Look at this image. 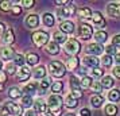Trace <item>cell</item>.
Masks as SVG:
<instances>
[{
    "label": "cell",
    "instance_id": "1",
    "mask_svg": "<svg viewBox=\"0 0 120 116\" xmlns=\"http://www.w3.org/2000/svg\"><path fill=\"white\" fill-rule=\"evenodd\" d=\"M62 105L64 100L60 94H51L47 100V107H49V113L53 116H60L62 112Z\"/></svg>",
    "mask_w": 120,
    "mask_h": 116
},
{
    "label": "cell",
    "instance_id": "2",
    "mask_svg": "<svg viewBox=\"0 0 120 116\" xmlns=\"http://www.w3.org/2000/svg\"><path fill=\"white\" fill-rule=\"evenodd\" d=\"M49 70H50V73H51V76L60 78V77H64V76H65L66 66L60 61H53V62H50Z\"/></svg>",
    "mask_w": 120,
    "mask_h": 116
},
{
    "label": "cell",
    "instance_id": "3",
    "mask_svg": "<svg viewBox=\"0 0 120 116\" xmlns=\"http://www.w3.org/2000/svg\"><path fill=\"white\" fill-rule=\"evenodd\" d=\"M33 42L35 46L42 47V46L49 43V34L46 31H35L33 34Z\"/></svg>",
    "mask_w": 120,
    "mask_h": 116
},
{
    "label": "cell",
    "instance_id": "4",
    "mask_svg": "<svg viewBox=\"0 0 120 116\" xmlns=\"http://www.w3.org/2000/svg\"><path fill=\"white\" fill-rule=\"evenodd\" d=\"M81 50V45L77 39H68V42L65 43V51L70 55H77Z\"/></svg>",
    "mask_w": 120,
    "mask_h": 116
},
{
    "label": "cell",
    "instance_id": "5",
    "mask_svg": "<svg viewBox=\"0 0 120 116\" xmlns=\"http://www.w3.org/2000/svg\"><path fill=\"white\" fill-rule=\"evenodd\" d=\"M92 34H93V30L89 24H86V23H81L80 24V27H78V37L81 39L88 41V39H90Z\"/></svg>",
    "mask_w": 120,
    "mask_h": 116
},
{
    "label": "cell",
    "instance_id": "6",
    "mask_svg": "<svg viewBox=\"0 0 120 116\" xmlns=\"http://www.w3.org/2000/svg\"><path fill=\"white\" fill-rule=\"evenodd\" d=\"M74 12H76V7L69 4V6H64L62 8H60L57 14H58L60 19H64V18H70Z\"/></svg>",
    "mask_w": 120,
    "mask_h": 116
},
{
    "label": "cell",
    "instance_id": "7",
    "mask_svg": "<svg viewBox=\"0 0 120 116\" xmlns=\"http://www.w3.org/2000/svg\"><path fill=\"white\" fill-rule=\"evenodd\" d=\"M82 62H84L85 66H89V67L96 69V67H98L100 60H97V57H94V55H85L84 60H82Z\"/></svg>",
    "mask_w": 120,
    "mask_h": 116
},
{
    "label": "cell",
    "instance_id": "8",
    "mask_svg": "<svg viewBox=\"0 0 120 116\" xmlns=\"http://www.w3.org/2000/svg\"><path fill=\"white\" fill-rule=\"evenodd\" d=\"M103 50H104V47L100 43H90V45H88L86 53H89L90 55L97 57V55H100L101 53H103Z\"/></svg>",
    "mask_w": 120,
    "mask_h": 116
},
{
    "label": "cell",
    "instance_id": "9",
    "mask_svg": "<svg viewBox=\"0 0 120 116\" xmlns=\"http://www.w3.org/2000/svg\"><path fill=\"white\" fill-rule=\"evenodd\" d=\"M92 20H93L94 26H96L97 28H103V27H105V24H107V20L104 19V16L100 14V12H93Z\"/></svg>",
    "mask_w": 120,
    "mask_h": 116
},
{
    "label": "cell",
    "instance_id": "10",
    "mask_svg": "<svg viewBox=\"0 0 120 116\" xmlns=\"http://www.w3.org/2000/svg\"><path fill=\"white\" fill-rule=\"evenodd\" d=\"M24 23H26V26H27L28 28H35V27H38V24H39V18H38V15H35V14H30V15H27V16H26V20H24Z\"/></svg>",
    "mask_w": 120,
    "mask_h": 116
},
{
    "label": "cell",
    "instance_id": "11",
    "mask_svg": "<svg viewBox=\"0 0 120 116\" xmlns=\"http://www.w3.org/2000/svg\"><path fill=\"white\" fill-rule=\"evenodd\" d=\"M107 12H108L109 16L120 18V4L119 3H111V4H108Z\"/></svg>",
    "mask_w": 120,
    "mask_h": 116
},
{
    "label": "cell",
    "instance_id": "12",
    "mask_svg": "<svg viewBox=\"0 0 120 116\" xmlns=\"http://www.w3.org/2000/svg\"><path fill=\"white\" fill-rule=\"evenodd\" d=\"M4 107L8 109V112H10L11 115H14V116H20L22 115V107L15 104V103H6Z\"/></svg>",
    "mask_w": 120,
    "mask_h": 116
},
{
    "label": "cell",
    "instance_id": "13",
    "mask_svg": "<svg viewBox=\"0 0 120 116\" xmlns=\"http://www.w3.org/2000/svg\"><path fill=\"white\" fill-rule=\"evenodd\" d=\"M30 76H31V70H30V67L23 66V67H20V70L18 72L16 78L19 80V81H27L28 78H30Z\"/></svg>",
    "mask_w": 120,
    "mask_h": 116
},
{
    "label": "cell",
    "instance_id": "14",
    "mask_svg": "<svg viewBox=\"0 0 120 116\" xmlns=\"http://www.w3.org/2000/svg\"><path fill=\"white\" fill-rule=\"evenodd\" d=\"M0 57H1V60L10 61V60H12L15 57V51H14L12 47H3L0 50Z\"/></svg>",
    "mask_w": 120,
    "mask_h": 116
},
{
    "label": "cell",
    "instance_id": "15",
    "mask_svg": "<svg viewBox=\"0 0 120 116\" xmlns=\"http://www.w3.org/2000/svg\"><path fill=\"white\" fill-rule=\"evenodd\" d=\"M34 107H35V112L37 113H46V112H49V107H47V104L45 103L43 100H37L35 103H34Z\"/></svg>",
    "mask_w": 120,
    "mask_h": 116
},
{
    "label": "cell",
    "instance_id": "16",
    "mask_svg": "<svg viewBox=\"0 0 120 116\" xmlns=\"http://www.w3.org/2000/svg\"><path fill=\"white\" fill-rule=\"evenodd\" d=\"M60 31H62L64 34H71L74 33V24L69 20H65V22L61 23L60 26Z\"/></svg>",
    "mask_w": 120,
    "mask_h": 116
},
{
    "label": "cell",
    "instance_id": "17",
    "mask_svg": "<svg viewBox=\"0 0 120 116\" xmlns=\"http://www.w3.org/2000/svg\"><path fill=\"white\" fill-rule=\"evenodd\" d=\"M42 20H43L45 26H47V27H53L54 23H55V18H54L53 14L46 12V14H43V16H42Z\"/></svg>",
    "mask_w": 120,
    "mask_h": 116
},
{
    "label": "cell",
    "instance_id": "18",
    "mask_svg": "<svg viewBox=\"0 0 120 116\" xmlns=\"http://www.w3.org/2000/svg\"><path fill=\"white\" fill-rule=\"evenodd\" d=\"M53 38H54L55 43H66V42H68V37H66V34H64L62 31H55V33L53 34Z\"/></svg>",
    "mask_w": 120,
    "mask_h": 116
},
{
    "label": "cell",
    "instance_id": "19",
    "mask_svg": "<svg viewBox=\"0 0 120 116\" xmlns=\"http://www.w3.org/2000/svg\"><path fill=\"white\" fill-rule=\"evenodd\" d=\"M33 76L34 78H37V80H43L45 77H46V67L45 66H38L37 69H34L33 72Z\"/></svg>",
    "mask_w": 120,
    "mask_h": 116
},
{
    "label": "cell",
    "instance_id": "20",
    "mask_svg": "<svg viewBox=\"0 0 120 116\" xmlns=\"http://www.w3.org/2000/svg\"><path fill=\"white\" fill-rule=\"evenodd\" d=\"M3 41H4V43H8L11 45L14 41H15V37H14V31H12V28H7L6 33L3 34Z\"/></svg>",
    "mask_w": 120,
    "mask_h": 116
},
{
    "label": "cell",
    "instance_id": "21",
    "mask_svg": "<svg viewBox=\"0 0 120 116\" xmlns=\"http://www.w3.org/2000/svg\"><path fill=\"white\" fill-rule=\"evenodd\" d=\"M46 50H47V53L51 55H55L60 53V46H58V43H55L54 41L53 42H49L47 43V46H46Z\"/></svg>",
    "mask_w": 120,
    "mask_h": 116
},
{
    "label": "cell",
    "instance_id": "22",
    "mask_svg": "<svg viewBox=\"0 0 120 116\" xmlns=\"http://www.w3.org/2000/svg\"><path fill=\"white\" fill-rule=\"evenodd\" d=\"M26 62H27L30 66H34V65H37L39 62V57L38 54H35V53H28L26 55Z\"/></svg>",
    "mask_w": 120,
    "mask_h": 116
},
{
    "label": "cell",
    "instance_id": "23",
    "mask_svg": "<svg viewBox=\"0 0 120 116\" xmlns=\"http://www.w3.org/2000/svg\"><path fill=\"white\" fill-rule=\"evenodd\" d=\"M77 12H78V16L81 18V19H89L93 15V12L90 11V8H88V7H82Z\"/></svg>",
    "mask_w": 120,
    "mask_h": 116
},
{
    "label": "cell",
    "instance_id": "24",
    "mask_svg": "<svg viewBox=\"0 0 120 116\" xmlns=\"http://www.w3.org/2000/svg\"><path fill=\"white\" fill-rule=\"evenodd\" d=\"M101 86L103 88H105V89H109V88H112L113 86V84H115V81H113V78L111 77V76H104L103 78H101Z\"/></svg>",
    "mask_w": 120,
    "mask_h": 116
},
{
    "label": "cell",
    "instance_id": "25",
    "mask_svg": "<svg viewBox=\"0 0 120 116\" xmlns=\"http://www.w3.org/2000/svg\"><path fill=\"white\" fill-rule=\"evenodd\" d=\"M37 88H38V85H37L35 82H30V84H27V85L24 86L23 92L27 94V96H33L35 92H38V90H37Z\"/></svg>",
    "mask_w": 120,
    "mask_h": 116
},
{
    "label": "cell",
    "instance_id": "26",
    "mask_svg": "<svg viewBox=\"0 0 120 116\" xmlns=\"http://www.w3.org/2000/svg\"><path fill=\"white\" fill-rule=\"evenodd\" d=\"M65 105L68 107V108H76L77 105H78V100H77L76 97H73V96H71V93H70L69 96H66Z\"/></svg>",
    "mask_w": 120,
    "mask_h": 116
},
{
    "label": "cell",
    "instance_id": "27",
    "mask_svg": "<svg viewBox=\"0 0 120 116\" xmlns=\"http://www.w3.org/2000/svg\"><path fill=\"white\" fill-rule=\"evenodd\" d=\"M51 85V78H43V81H41V85H39V89H38V93L43 94L46 92V89L49 88Z\"/></svg>",
    "mask_w": 120,
    "mask_h": 116
},
{
    "label": "cell",
    "instance_id": "28",
    "mask_svg": "<svg viewBox=\"0 0 120 116\" xmlns=\"http://www.w3.org/2000/svg\"><path fill=\"white\" fill-rule=\"evenodd\" d=\"M103 101H104V99L100 94H94V96H92V99H90V104L94 108H100L103 105Z\"/></svg>",
    "mask_w": 120,
    "mask_h": 116
},
{
    "label": "cell",
    "instance_id": "29",
    "mask_svg": "<svg viewBox=\"0 0 120 116\" xmlns=\"http://www.w3.org/2000/svg\"><path fill=\"white\" fill-rule=\"evenodd\" d=\"M107 38H108V35H107V33L105 31H103V30H100V31H97V33L94 34V39H96V43H103V42H105L107 41Z\"/></svg>",
    "mask_w": 120,
    "mask_h": 116
},
{
    "label": "cell",
    "instance_id": "30",
    "mask_svg": "<svg viewBox=\"0 0 120 116\" xmlns=\"http://www.w3.org/2000/svg\"><path fill=\"white\" fill-rule=\"evenodd\" d=\"M104 112H105L107 116H115L116 113H117V107H116L115 104H108V105H105Z\"/></svg>",
    "mask_w": 120,
    "mask_h": 116
},
{
    "label": "cell",
    "instance_id": "31",
    "mask_svg": "<svg viewBox=\"0 0 120 116\" xmlns=\"http://www.w3.org/2000/svg\"><path fill=\"white\" fill-rule=\"evenodd\" d=\"M108 100L112 101V103H116L120 100V90L119 89H112L111 92L108 93Z\"/></svg>",
    "mask_w": 120,
    "mask_h": 116
},
{
    "label": "cell",
    "instance_id": "32",
    "mask_svg": "<svg viewBox=\"0 0 120 116\" xmlns=\"http://www.w3.org/2000/svg\"><path fill=\"white\" fill-rule=\"evenodd\" d=\"M77 67H78V58L77 57H71L68 61V64H66V69L68 70H74Z\"/></svg>",
    "mask_w": 120,
    "mask_h": 116
},
{
    "label": "cell",
    "instance_id": "33",
    "mask_svg": "<svg viewBox=\"0 0 120 116\" xmlns=\"http://www.w3.org/2000/svg\"><path fill=\"white\" fill-rule=\"evenodd\" d=\"M70 88H71V92L73 90H81V81H78V78L71 76L70 77Z\"/></svg>",
    "mask_w": 120,
    "mask_h": 116
},
{
    "label": "cell",
    "instance_id": "34",
    "mask_svg": "<svg viewBox=\"0 0 120 116\" xmlns=\"http://www.w3.org/2000/svg\"><path fill=\"white\" fill-rule=\"evenodd\" d=\"M8 96L11 97V99H19V97H22V90L16 86H12L10 90H8Z\"/></svg>",
    "mask_w": 120,
    "mask_h": 116
},
{
    "label": "cell",
    "instance_id": "35",
    "mask_svg": "<svg viewBox=\"0 0 120 116\" xmlns=\"http://www.w3.org/2000/svg\"><path fill=\"white\" fill-rule=\"evenodd\" d=\"M64 89V84L61 81H55L54 84H51V92H54V94H58L60 92H62Z\"/></svg>",
    "mask_w": 120,
    "mask_h": 116
},
{
    "label": "cell",
    "instance_id": "36",
    "mask_svg": "<svg viewBox=\"0 0 120 116\" xmlns=\"http://www.w3.org/2000/svg\"><path fill=\"white\" fill-rule=\"evenodd\" d=\"M33 96H27V94H24L22 96V105L23 107H26V108H30L31 105H33Z\"/></svg>",
    "mask_w": 120,
    "mask_h": 116
},
{
    "label": "cell",
    "instance_id": "37",
    "mask_svg": "<svg viewBox=\"0 0 120 116\" xmlns=\"http://www.w3.org/2000/svg\"><path fill=\"white\" fill-rule=\"evenodd\" d=\"M92 84H93V81H92V78L89 77V76L82 77V80H81V88L88 89V88H90V86H92Z\"/></svg>",
    "mask_w": 120,
    "mask_h": 116
},
{
    "label": "cell",
    "instance_id": "38",
    "mask_svg": "<svg viewBox=\"0 0 120 116\" xmlns=\"http://www.w3.org/2000/svg\"><path fill=\"white\" fill-rule=\"evenodd\" d=\"M24 62H26V57H23L22 54H15V57H14V64L15 65H19V66H22L24 65Z\"/></svg>",
    "mask_w": 120,
    "mask_h": 116
},
{
    "label": "cell",
    "instance_id": "39",
    "mask_svg": "<svg viewBox=\"0 0 120 116\" xmlns=\"http://www.w3.org/2000/svg\"><path fill=\"white\" fill-rule=\"evenodd\" d=\"M0 10L1 11H4V12H8V11H11L12 10V3L11 1H0Z\"/></svg>",
    "mask_w": 120,
    "mask_h": 116
},
{
    "label": "cell",
    "instance_id": "40",
    "mask_svg": "<svg viewBox=\"0 0 120 116\" xmlns=\"http://www.w3.org/2000/svg\"><path fill=\"white\" fill-rule=\"evenodd\" d=\"M16 73V65L15 64H11V62H8L6 66V74H15Z\"/></svg>",
    "mask_w": 120,
    "mask_h": 116
},
{
    "label": "cell",
    "instance_id": "41",
    "mask_svg": "<svg viewBox=\"0 0 120 116\" xmlns=\"http://www.w3.org/2000/svg\"><path fill=\"white\" fill-rule=\"evenodd\" d=\"M90 89H92L93 92H96L97 94H100L101 89H103V86H101V82H100V81H93V84H92V86H90Z\"/></svg>",
    "mask_w": 120,
    "mask_h": 116
},
{
    "label": "cell",
    "instance_id": "42",
    "mask_svg": "<svg viewBox=\"0 0 120 116\" xmlns=\"http://www.w3.org/2000/svg\"><path fill=\"white\" fill-rule=\"evenodd\" d=\"M92 77L94 78H100V77H104V70L100 69V67H96L92 70Z\"/></svg>",
    "mask_w": 120,
    "mask_h": 116
},
{
    "label": "cell",
    "instance_id": "43",
    "mask_svg": "<svg viewBox=\"0 0 120 116\" xmlns=\"http://www.w3.org/2000/svg\"><path fill=\"white\" fill-rule=\"evenodd\" d=\"M112 61H113V60H112V57H111V55H104L103 57V65L104 66H111V65H112Z\"/></svg>",
    "mask_w": 120,
    "mask_h": 116
},
{
    "label": "cell",
    "instance_id": "44",
    "mask_svg": "<svg viewBox=\"0 0 120 116\" xmlns=\"http://www.w3.org/2000/svg\"><path fill=\"white\" fill-rule=\"evenodd\" d=\"M105 51H107V55H113V54H116V47L113 45H108L105 47Z\"/></svg>",
    "mask_w": 120,
    "mask_h": 116
},
{
    "label": "cell",
    "instance_id": "45",
    "mask_svg": "<svg viewBox=\"0 0 120 116\" xmlns=\"http://www.w3.org/2000/svg\"><path fill=\"white\" fill-rule=\"evenodd\" d=\"M20 4H22L23 7H26V8H31V7H34L35 1H34V0H22Z\"/></svg>",
    "mask_w": 120,
    "mask_h": 116
},
{
    "label": "cell",
    "instance_id": "46",
    "mask_svg": "<svg viewBox=\"0 0 120 116\" xmlns=\"http://www.w3.org/2000/svg\"><path fill=\"white\" fill-rule=\"evenodd\" d=\"M112 45H113L116 49H120V34L115 35L113 38H112Z\"/></svg>",
    "mask_w": 120,
    "mask_h": 116
},
{
    "label": "cell",
    "instance_id": "47",
    "mask_svg": "<svg viewBox=\"0 0 120 116\" xmlns=\"http://www.w3.org/2000/svg\"><path fill=\"white\" fill-rule=\"evenodd\" d=\"M80 115L81 116H92V113H90V111L88 109V108H82L80 111Z\"/></svg>",
    "mask_w": 120,
    "mask_h": 116
},
{
    "label": "cell",
    "instance_id": "48",
    "mask_svg": "<svg viewBox=\"0 0 120 116\" xmlns=\"http://www.w3.org/2000/svg\"><path fill=\"white\" fill-rule=\"evenodd\" d=\"M71 96H73V97H76V99L78 100V99H81V97H82V92H81V90H73V92H71Z\"/></svg>",
    "mask_w": 120,
    "mask_h": 116
},
{
    "label": "cell",
    "instance_id": "49",
    "mask_svg": "<svg viewBox=\"0 0 120 116\" xmlns=\"http://www.w3.org/2000/svg\"><path fill=\"white\" fill-rule=\"evenodd\" d=\"M113 76L116 78H119V80H120V66L113 67Z\"/></svg>",
    "mask_w": 120,
    "mask_h": 116
},
{
    "label": "cell",
    "instance_id": "50",
    "mask_svg": "<svg viewBox=\"0 0 120 116\" xmlns=\"http://www.w3.org/2000/svg\"><path fill=\"white\" fill-rule=\"evenodd\" d=\"M24 116H38V113L35 112V109H28V111H26Z\"/></svg>",
    "mask_w": 120,
    "mask_h": 116
},
{
    "label": "cell",
    "instance_id": "51",
    "mask_svg": "<svg viewBox=\"0 0 120 116\" xmlns=\"http://www.w3.org/2000/svg\"><path fill=\"white\" fill-rule=\"evenodd\" d=\"M20 11H22V8L19 6H12V12L15 14V15H18V14H20Z\"/></svg>",
    "mask_w": 120,
    "mask_h": 116
},
{
    "label": "cell",
    "instance_id": "52",
    "mask_svg": "<svg viewBox=\"0 0 120 116\" xmlns=\"http://www.w3.org/2000/svg\"><path fill=\"white\" fill-rule=\"evenodd\" d=\"M4 33H6V26H4V23L0 22V35H3Z\"/></svg>",
    "mask_w": 120,
    "mask_h": 116
},
{
    "label": "cell",
    "instance_id": "53",
    "mask_svg": "<svg viewBox=\"0 0 120 116\" xmlns=\"http://www.w3.org/2000/svg\"><path fill=\"white\" fill-rule=\"evenodd\" d=\"M4 81H6V73L0 72V84H4Z\"/></svg>",
    "mask_w": 120,
    "mask_h": 116
},
{
    "label": "cell",
    "instance_id": "54",
    "mask_svg": "<svg viewBox=\"0 0 120 116\" xmlns=\"http://www.w3.org/2000/svg\"><path fill=\"white\" fill-rule=\"evenodd\" d=\"M78 73H80V74H82V76L85 77V76H86V72H85V67H80V69H78Z\"/></svg>",
    "mask_w": 120,
    "mask_h": 116
},
{
    "label": "cell",
    "instance_id": "55",
    "mask_svg": "<svg viewBox=\"0 0 120 116\" xmlns=\"http://www.w3.org/2000/svg\"><path fill=\"white\" fill-rule=\"evenodd\" d=\"M55 3L57 4H69V1H66V0H57Z\"/></svg>",
    "mask_w": 120,
    "mask_h": 116
},
{
    "label": "cell",
    "instance_id": "56",
    "mask_svg": "<svg viewBox=\"0 0 120 116\" xmlns=\"http://www.w3.org/2000/svg\"><path fill=\"white\" fill-rule=\"evenodd\" d=\"M115 61H116V64H117V66H120V54H116Z\"/></svg>",
    "mask_w": 120,
    "mask_h": 116
},
{
    "label": "cell",
    "instance_id": "57",
    "mask_svg": "<svg viewBox=\"0 0 120 116\" xmlns=\"http://www.w3.org/2000/svg\"><path fill=\"white\" fill-rule=\"evenodd\" d=\"M42 116H53V115H51V113H49V112H46V113H43Z\"/></svg>",
    "mask_w": 120,
    "mask_h": 116
},
{
    "label": "cell",
    "instance_id": "58",
    "mask_svg": "<svg viewBox=\"0 0 120 116\" xmlns=\"http://www.w3.org/2000/svg\"><path fill=\"white\" fill-rule=\"evenodd\" d=\"M4 89V84H0V90H3Z\"/></svg>",
    "mask_w": 120,
    "mask_h": 116
},
{
    "label": "cell",
    "instance_id": "59",
    "mask_svg": "<svg viewBox=\"0 0 120 116\" xmlns=\"http://www.w3.org/2000/svg\"><path fill=\"white\" fill-rule=\"evenodd\" d=\"M65 116H76L74 113H68V115H65Z\"/></svg>",
    "mask_w": 120,
    "mask_h": 116
},
{
    "label": "cell",
    "instance_id": "60",
    "mask_svg": "<svg viewBox=\"0 0 120 116\" xmlns=\"http://www.w3.org/2000/svg\"><path fill=\"white\" fill-rule=\"evenodd\" d=\"M1 66H3V64H1V61H0V69H1Z\"/></svg>",
    "mask_w": 120,
    "mask_h": 116
}]
</instances>
